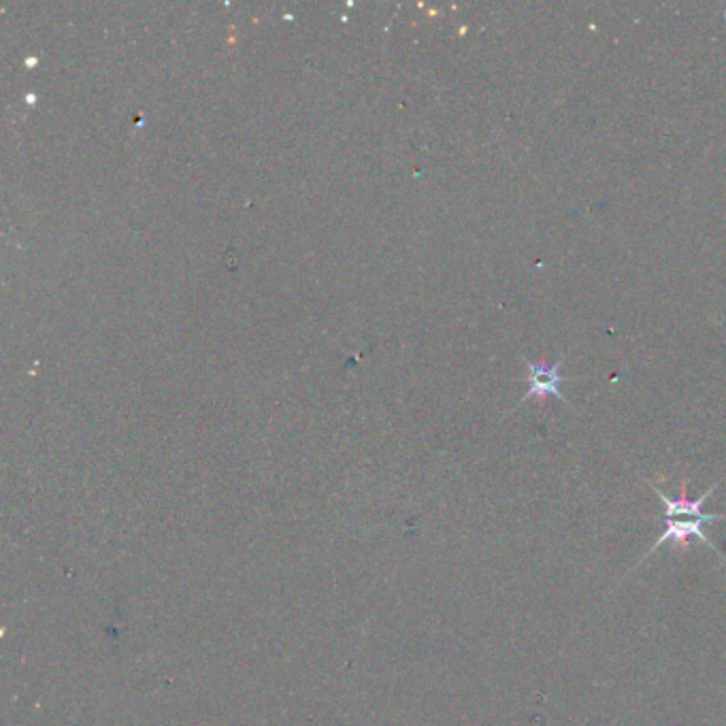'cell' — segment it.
I'll list each match as a JSON object with an SVG mask.
<instances>
[{"label": "cell", "mask_w": 726, "mask_h": 726, "mask_svg": "<svg viewBox=\"0 0 726 726\" xmlns=\"http://www.w3.org/2000/svg\"><path fill=\"white\" fill-rule=\"evenodd\" d=\"M563 365H565V356L558 358L556 362L524 360V367L528 373V392L522 396V403L531 401V399L543 401V399H548V396H556V399L565 401L563 392H560V388H563V382H565V375L560 373Z\"/></svg>", "instance_id": "cell-1"}, {"label": "cell", "mask_w": 726, "mask_h": 726, "mask_svg": "<svg viewBox=\"0 0 726 726\" xmlns=\"http://www.w3.org/2000/svg\"><path fill=\"white\" fill-rule=\"evenodd\" d=\"M650 488H652V490L658 494V497L663 499V503H665V520H673V518H699V520H705V522L726 520V514H705V511H703V503H705V501H707L709 497H712V494L716 492L718 484L709 488L707 492H703V494H701V499H697V501H690V499L686 497V480H684V484H682V497H680V499H671V497H667V494H665L663 490H660V488H656L654 484H650Z\"/></svg>", "instance_id": "cell-2"}, {"label": "cell", "mask_w": 726, "mask_h": 726, "mask_svg": "<svg viewBox=\"0 0 726 726\" xmlns=\"http://www.w3.org/2000/svg\"><path fill=\"white\" fill-rule=\"evenodd\" d=\"M665 522H667V531L654 541V546H652V550L646 554V558H648V556H652V554L656 552V548L665 546V543H669V541H673V546L686 548L692 539H697V541H701V543H707L709 548H714V550H716L714 543L709 541V537L703 533V524H709V522L699 520V518H686V520H682V518H673V520H665Z\"/></svg>", "instance_id": "cell-3"}]
</instances>
